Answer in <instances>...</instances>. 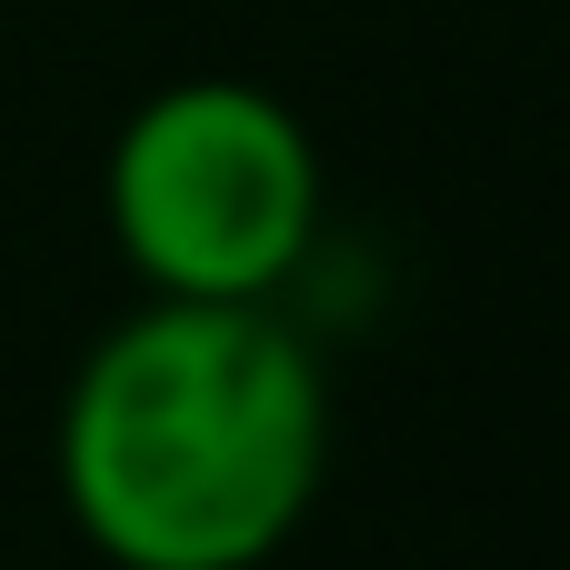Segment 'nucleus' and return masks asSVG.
Masks as SVG:
<instances>
[{"label":"nucleus","instance_id":"f257e3e1","mask_svg":"<svg viewBox=\"0 0 570 570\" xmlns=\"http://www.w3.org/2000/svg\"><path fill=\"white\" fill-rule=\"evenodd\" d=\"M331 381L271 301H160L60 401V511L120 570H261L321 501Z\"/></svg>","mask_w":570,"mask_h":570},{"label":"nucleus","instance_id":"f03ea898","mask_svg":"<svg viewBox=\"0 0 570 570\" xmlns=\"http://www.w3.org/2000/svg\"><path fill=\"white\" fill-rule=\"evenodd\" d=\"M100 200L160 301H271L321 230V150L261 80H170L120 120Z\"/></svg>","mask_w":570,"mask_h":570}]
</instances>
